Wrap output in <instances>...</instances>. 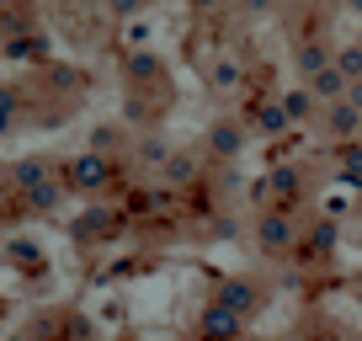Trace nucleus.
I'll return each instance as SVG.
<instances>
[{
    "label": "nucleus",
    "mask_w": 362,
    "mask_h": 341,
    "mask_svg": "<svg viewBox=\"0 0 362 341\" xmlns=\"http://www.w3.org/2000/svg\"><path fill=\"white\" fill-rule=\"evenodd\" d=\"M256 245L261 256H288L298 245V219H293V203H277L256 219Z\"/></svg>",
    "instance_id": "f257e3e1"
},
{
    "label": "nucleus",
    "mask_w": 362,
    "mask_h": 341,
    "mask_svg": "<svg viewBox=\"0 0 362 341\" xmlns=\"http://www.w3.org/2000/svg\"><path fill=\"white\" fill-rule=\"evenodd\" d=\"M64 182L75 187V192H102V187L112 182V160H107L102 149H86V155H75L64 166Z\"/></svg>",
    "instance_id": "f03ea898"
},
{
    "label": "nucleus",
    "mask_w": 362,
    "mask_h": 341,
    "mask_svg": "<svg viewBox=\"0 0 362 341\" xmlns=\"http://www.w3.org/2000/svg\"><path fill=\"white\" fill-rule=\"evenodd\" d=\"M320 123H325V134H330V144H351V139L362 134V107L357 102H330L325 112H320Z\"/></svg>",
    "instance_id": "7ed1b4c3"
},
{
    "label": "nucleus",
    "mask_w": 362,
    "mask_h": 341,
    "mask_svg": "<svg viewBox=\"0 0 362 341\" xmlns=\"http://www.w3.org/2000/svg\"><path fill=\"white\" fill-rule=\"evenodd\" d=\"M197 330H208V336H240V330H245V315L229 309L224 299H208L203 315H197Z\"/></svg>",
    "instance_id": "20e7f679"
},
{
    "label": "nucleus",
    "mask_w": 362,
    "mask_h": 341,
    "mask_svg": "<svg viewBox=\"0 0 362 341\" xmlns=\"http://www.w3.org/2000/svg\"><path fill=\"white\" fill-rule=\"evenodd\" d=\"M309 91L320 96V107H330V102H341V96L351 91V75L336 64V59H330L325 69H315V75H309Z\"/></svg>",
    "instance_id": "39448f33"
},
{
    "label": "nucleus",
    "mask_w": 362,
    "mask_h": 341,
    "mask_svg": "<svg viewBox=\"0 0 362 341\" xmlns=\"http://www.w3.org/2000/svg\"><path fill=\"white\" fill-rule=\"evenodd\" d=\"M240 149H245V128H240L235 117H218V123L208 128V155L214 160H235Z\"/></svg>",
    "instance_id": "423d86ee"
},
{
    "label": "nucleus",
    "mask_w": 362,
    "mask_h": 341,
    "mask_svg": "<svg viewBox=\"0 0 362 341\" xmlns=\"http://www.w3.org/2000/svg\"><path fill=\"white\" fill-rule=\"evenodd\" d=\"M197 170H203V160H197L192 149H170L165 166H160V182H165V187H192Z\"/></svg>",
    "instance_id": "0eeeda50"
},
{
    "label": "nucleus",
    "mask_w": 362,
    "mask_h": 341,
    "mask_svg": "<svg viewBox=\"0 0 362 341\" xmlns=\"http://www.w3.org/2000/svg\"><path fill=\"white\" fill-rule=\"evenodd\" d=\"M214 299H224V304H229V309H240L245 320L261 309V288H256V283H245V277H229V283H218V288H214Z\"/></svg>",
    "instance_id": "6e6552de"
},
{
    "label": "nucleus",
    "mask_w": 362,
    "mask_h": 341,
    "mask_svg": "<svg viewBox=\"0 0 362 341\" xmlns=\"http://www.w3.org/2000/svg\"><path fill=\"white\" fill-rule=\"evenodd\" d=\"M293 128V117H288V107H283V96H267V102L256 107V117H250V134H267V139H277V134H288Z\"/></svg>",
    "instance_id": "1a4fd4ad"
},
{
    "label": "nucleus",
    "mask_w": 362,
    "mask_h": 341,
    "mask_svg": "<svg viewBox=\"0 0 362 341\" xmlns=\"http://www.w3.org/2000/svg\"><path fill=\"white\" fill-rule=\"evenodd\" d=\"M267 192L277 197V203H298V197H304V170L298 166H277L267 176Z\"/></svg>",
    "instance_id": "9d476101"
},
{
    "label": "nucleus",
    "mask_w": 362,
    "mask_h": 341,
    "mask_svg": "<svg viewBox=\"0 0 362 341\" xmlns=\"http://www.w3.org/2000/svg\"><path fill=\"white\" fill-rule=\"evenodd\" d=\"M240 80H245V64H240V59H214V64H208V91L214 96L240 91Z\"/></svg>",
    "instance_id": "9b49d317"
},
{
    "label": "nucleus",
    "mask_w": 362,
    "mask_h": 341,
    "mask_svg": "<svg viewBox=\"0 0 362 341\" xmlns=\"http://www.w3.org/2000/svg\"><path fill=\"white\" fill-rule=\"evenodd\" d=\"M330 59H336V48L325 43V37H304V43H298V54H293V64H298V75H315V69H325Z\"/></svg>",
    "instance_id": "f8f14e48"
},
{
    "label": "nucleus",
    "mask_w": 362,
    "mask_h": 341,
    "mask_svg": "<svg viewBox=\"0 0 362 341\" xmlns=\"http://www.w3.org/2000/svg\"><path fill=\"white\" fill-rule=\"evenodd\" d=\"M283 107H288V117H293V123H309V117L325 112V107H320V96L309 91V80H304V86H293V91H283Z\"/></svg>",
    "instance_id": "ddd939ff"
},
{
    "label": "nucleus",
    "mask_w": 362,
    "mask_h": 341,
    "mask_svg": "<svg viewBox=\"0 0 362 341\" xmlns=\"http://www.w3.org/2000/svg\"><path fill=\"white\" fill-rule=\"evenodd\" d=\"M48 176H54V170H48L43 160H16V166H11V182L22 187V192H33V187H43Z\"/></svg>",
    "instance_id": "4468645a"
},
{
    "label": "nucleus",
    "mask_w": 362,
    "mask_h": 341,
    "mask_svg": "<svg viewBox=\"0 0 362 341\" xmlns=\"http://www.w3.org/2000/svg\"><path fill=\"white\" fill-rule=\"evenodd\" d=\"M330 245H336V224H330V219H320L315 235H309V245H304V262H320Z\"/></svg>",
    "instance_id": "2eb2a0df"
},
{
    "label": "nucleus",
    "mask_w": 362,
    "mask_h": 341,
    "mask_svg": "<svg viewBox=\"0 0 362 341\" xmlns=\"http://www.w3.org/2000/svg\"><path fill=\"white\" fill-rule=\"evenodd\" d=\"M16 112H22L16 86H0V134H11V128H16Z\"/></svg>",
    "instance_id": "dca6fc26"
},
{
    "label": "nucleus",
    "mask_w": 362,
    "mask_h": 341,
    "mask_svg": "<svg viewBox=\"0 0 362 341\" xmlns=\"http://www.w3.org/2000/svg\"><path fill=\"white\" fill-rule=\"evenodd\" d=\"M336 149H341V176H346V182H362V144L351 139V144H336Z\"/></svg>",
    "instance_id": "f3484780"
},
{
    "label": "nucleus",
    "mask_w": 362,
    "mask_h": 341,
    "mask_svg": "<svg viewBox=\"0 0 362 341\" xmlns=\"http://www.w3.org/2000/svg\"><path fill=\"white\" fill-rule=\"evenodd\" d=\"M6 54H11V59H37V54H43V37H33V33H16L11 43H6Z\"/></svg>",
    "instance_id": "a211bd4d"
},
{
    "label": "nucleus",
    "mask_w": 362,
    "mask_h": 341,
    "mask_svg": "<svg viewBox=\"0 0 362 341\" xmlns=\"http://www.w3.org/2000/svg\"><path fill=\"white\" fill-rule=\"evenodd\" d=\"M123 69H128L134 80H155V75H160V64H155L149 54H128V59H123Z\"/></svg>",
    "instance_id": "6ab92c4d"
},
{
    "label": "nucleus",
    "mask_w": 362,
    "mask_h": 341,
    "mask_svg": "<svg viewBox=\"0 0 362 341\" xmlns=\"http://www.w3.org/2000/svg\"><path fill=\"white\" fill-rule=\"evenodd\" d=\"M336 64L346 69L351 80H362V43H346V48H336Z\"/></svg>",
    "instance_id": "aec40b11"
},
{
    "label": "nucleus",
    "mask_w": 362,
    "mask_h": 341,
    "mask_svg": "<svg viewBox=\"0 0 362 341\" xmlns=\"http://www.w3.org/2000/svg\"><path fill=\"white\" fill-rule=\"evenodd\" d=\"M165 155H170V149H165V139H144V144H139V160H144V166H165Z\"/></svg>",
    "instance_id": "412c9836"
},
{
    "label": "nucleus",
    "mask_w": 362,
    "mask_h": 341,
    "mask_svg": "<svg viewBox=\"0 0 362 341\" xmlns=\"http://www.w3.org/2000/svg\"><path fill=\"white\" fill-rule=\"evenodd\" d=\"M107 11H112V16H139V11H144V0H107Z\"/></svg>",
    "instance_id": "4be33fe9"
},
{
    "label": "nucleus",
    "mask_w": 362,
    "mask_h": 341,
    "mask_svg": "<svg viewBox=\"0 0 362 341\" xmlns=\"http://www.w3.org/2000/svg\"><path fill=\"white\" fill-rule=\"evenodd\" d=\"M250 16H267V11H277V0H240Z\"/></svg>",
    "instance_id": "5701e85b"
},
{
    "label": "nucleus",
    "mask_w": 362,
    "mask_h": 341,
    "mask_svg": "<svg viewBox=\"0 0 362 341\" xmlns=\"http://www.w3.org/2000/svg\"><path fill=\"white\" fill-rule=\"evenodd\" d=\"M192 11H218V6H229V0H187Z\"/></svg>",
    "instance_id": "b1692460"
},
{
    "label": "nucleus",
    "mask_w": 362,
    "mask_h": 341,
    "mask_svg": "<svg viewBox=\"0 0 362 341\" xmlns=\"http://www.w3.org/2000/svg\"><path fill=\"white\" fill-rule=\"evenodd\" d=\"M346 102H357V107H362V80H351V91H346Z\"/></svg>",
    "instance_id": "393cba45"
},
{
    "label": "nucleus",
    "mask_w": 362,
    "mask_h": 341,
    "mask_svg": "<svg viewBox=\"0 0 362 341\" xmlns=\"http://www.w3.org/2000/svg\"><path fill=\"white\" fill-rule=\"evenodd\" d=\"M346 6H351V11H362V0H346Z\"/></svg>",
    "instance_id": "a878e982"
}]
</instances>
